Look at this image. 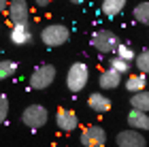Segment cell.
Masks as SVG:
<instances>
[{
  "label": "cell",
  "mask_w": 149,
  "mask_h": 147,
  "mask_svg": "<svg viewBox=\"0 0 149 147\" xmlns=\"http://www.w3.org/2000/svg\"><path fill=\"white\" fill-rule=\"evenodd\" d=\"M68 38H70V32L64 24H49L40 30V41L47 47H62Z\"/></svg>",
  "instance_id": "6da1fadb"
},
{
  "label": "cell",
  "mask_w": 149,
  "mask_h": 147,
  "mask_svg": "<svg viewBox=\"0 0 149 147\" xmlns=\"http://www.w3.org/2000/svg\"><path fill=\"white\" fill-rule=\"evenodd\" d=\"M87 81H90V68L83 62L70 64L68 72H66V85H68V90L77 94V92H81L87 85Z\"/></svg>",
  "instance_id": "7a4b0ae2"
},
{
  "label": "cell",
  "mask_w": 149,
  "mask_h": 147,
  "mask_svg": "<svg viewBox=\"0 0 149 147\" xmlns=\"http://www.w3.org/2000/svg\"><path fill=\"white\" fill-rule=\"evenodd\" d=\"M53 81H56V66H51V64L36 66L30 75V88L32 90H47Z\"/></svg>",
  "instance_id": "3957f363"
},
{
  "label": "cell",
  "mask_w": 149,
  "mask_h": 147,
  "mask_svg": "<svg viewBox=\"0 0 149 147\" xmlns=\"http://www.w3.org/2000/svg\"><path fill=\"white\" fill-rule=\"evenodd\" d=\"M90 43H92V47L96 51H100V53H113L115 47L119 45V38L111 30H96L92 34V41Z\"/></svg>",
  "instance_id": "277c9868"
},
{
  "label": "cell",
  "mask_w": 149,
  "mask_h": 147,
  "mask_svg": "<svg viewBox=\"0 0 149 147\" xmlns=\"http://www.w3.org/2000/svg\"><path fill=\"white\" fill-rule=\"evenodd\" d=\"M47 119H49V113H47V109L43 105H30V107H26L24 113H22V122L32 130L43 128L47 124Z\"/></svg>",
  "instance_id": "5b68a950"
},
{
  "label": "cell",
  "mask_w": 149,
  "mask_h": 147,
  "mask_svg": "<svg viewBox=\"0 0 149 147\" xmlns=\"http://www.w3.org/2000/svg\"><path fill=\"white\" fill-rule=\"evenodd\" d=\"M6 15H9V22L13 26L28 24V17H30L28 0H9V4H6Z\"/></svg>",
  "instance_id": "8992f818"
},
{
  "label": "cell",
  "mask_w": 149,
  "mask_h": 147,
  "mask_svg": "<svg viewBox=\"0 0 149 147\" xmlns=\"http://www.w3.org/2000/svg\"><path fill=\"white\" fill-rule=\"evenodd\" d=\"M107 143V132L102 126H87L81 132V145L83 147H104Z\"/></svg>",
  "instance_id": "52a82bcc"
},
{
  "label": "cell",
  "mask_w": 149,
  "mask_h": 147,
  "mask_svg": "<svg viewBox=\"0 0 149 147\" xmlns=\"http://www.w3.org/2000/svg\"><path fill=\"white\" fill-rule=\"evenodd\" d=\"M117 147H147L145 137L139 130H121L117 134Z\"/></svg>",
  "instance_id": "ba28073f"
},
{
  "label": "cell",
  "mask_w": 149,
  "mask_h": 147,
  "mask_svg": "<svg viewBox=\"0 0 149 147\" xmlns=\"http://www.w3.org/2000/svg\"><path fill=\"white\" fill-rule=\"evenodd\" d=\"M56 124H58L60 130L72 132L79 126V117H77V113L70 111V109H58V113H56Z\"/></svg>",
  "instance_id": "9c48e42d"
},
{
  "label": "cell",
  "mask_w": 149,
  "mask_h": 147,
  "mask_svg": "<svg viewBox=\"0 0 149 147\" xmlns=\"http://www.w3.org/2000/svg\"><path fill=\"white\" fill-rule=\"evenodd\" d=\"M9 38H11V43H13V45H28V43L32 41V28H30V24L13 26Z\"/></svg>",
  "instance_id": "30bf717a"
},
{
  "label": "cell",
  "mask_w": 149,
  "mask_h": 147,
  "mask_svg": "<svg viewBox=\"0 0 149 147\" xmlns=\"http://www.w3.org/2000/svg\"><path fill=\"white\" fill-rule=\"evenodd\" d=\"M87 105H90V109H94L96 113H107V111H111V98L109 96H104V94H100V92H94V94H90V98H87Z\"/></svg>",
  "instance_id": "8fae6325"
},
{
  "label": "cell",
  "mask_w": 149,
  "mask_h": 147,
  "mask_svg": "<svg viewBox=\"0 0 149 147\" xmlns=\"http://www.w3.org/2000/svg\"><path fill=\"white\" fill-rule=\"evenodd\" d=\"M128 126H130V130H147L149 128V117H147V113L143 111H136V109H132L130 113H128Z\"/></svg>",
  "instance_id": "7c38bea8"
},
{
  "label": "cell",
  "mask_w": 149,
  "mask_h": 147,
  "mask_svg": "<svg viewBox=\"0 0 149 147\" xmlns=\"http://www.w3.org/2000/svg\"><path fill=\"white\" fill-rule=\"evenodd\" d=\"M98 83H100L102 90H115V88H119V83H121V75H117V72L111 70V68H107V70L100 72Z\"/></svg>",
  "instance_id": "4fadbf2b"
},
{
  "label": "cell",
  "mask_w": 149,
  "mask_h": 147,
  "mask_svg": "<svg viewBox=\"0 0 149 147\" xmlns=\"http://www.w3.org/2000/svg\"><path fill=\"white\" fill-rule=\"evenodd\" d=\"M128 0H102V15L104 17H117L121 11H124V6H126Z\"/></svg>",
  "instance_id": "5bb4252c"
},
{
  "label": "cell",
  "mask_w": 149,
  "mask_h": 147,
  "mask_svg": "<svg viewBox=\"0 0 149 147\" xmlns=\"http://www.w3.org/2000/svg\"><path fill=\"white\" fill-rule=\"evenodd\" d=\"M126 90L128 92H132V94H136V92H143L145 90V85H147V79L145 75H128L126 79Z\"/></svg>",
  "instance_id": "9a60e30c"
},
{
  "label": "cell",
  "mask_w": 149,
  "mask_h": 147,
  "mask_svg": "<svg viewBox=\"0 0 149 147\" xmlns=\"http://www.w3.org/2000/svg\"><path fill=\"white\" fill-rule=\"evenodd\" d=\"M130 105H132V109L147 113V109H149V94H147L145 90H143V92H136V94H132V96H130Z\"/></svg>",
  "instance_id": "2e32d148"
},
{
  "label": "cell",
  "mask_w": 149,
  "mask_h": 147,
  "mask_svg": "<svg viewBox=\"0 0 149 147\" xmlns=\"http://www.w3.org/2000/svg\"><path fill=\"white\" fill-rule=\"evenodd\" d=\"M115 58H119V60H124V62H128L130 64L132 60H134V56H136V53H134V49L130 47V45L128 43H119L117 47H115Z\"/></svg>",
  "instance_id": "e0dca14e"
},
{
  "label": "cell",
  "mask_w": 149,
  "mask_h": 147,
  "mask_svg": "<svg viewBox=\"0 0 149 147\" xmlns=\"http://www.w3.org/2000/svg\"><path fill=\"white\" fill-rule=\"evenodd\" d=\"M132 15H134V19H136L139 24H147L149 22V4L147 2H139L136 6H134Z\"/></svg>",
  "instance_id": "ac0fdd59"
},
{
  "label": "cell",
  "mask_w": 149,
  "mask_h": 147,
  "mask_svg": "<svg viewBox=\"0 0 149 147\" xmlns=\"http://www.w3.org/2000/svg\"><path fill=\"white\" fill-rule=\"evenodd\" d=\"M15 70H17V64L13 60H0V81H4L11 75H15Z\"/></svg>",
  "instance_id": "d6986e66"
},
{
  "label": "cell",
  "mask_w": 149,
  "mask_h": 147,
  "mask_svg": "<svg viewBox=\"0 0 149 147\" xmlns=\"http://www.w3.org/2000/svg\"><path fill=\"white\" fill-rule=\"evenodd\" d=\"M134 62H136L139 72H141V75H145V72L149 70V53H147V49H141L139 56H134Z\"/></svg>",
  "instance_id": "ffe728a7"
},
{
  "label": "cell",
  "mask_w": 149,
  "mask_h": 147,
  "mask_svg": "<svg viewBox=\"0 0 149 147\" xmlns=\"http://www.w3.org/2000/svg\"><path fill=\"white\" fill-rule=\"evenodd\" d=\"M109 68L115 70L117 75H128V72H130V64L124 62V60H119V58H111L109 60Z\"/></svg>",
  "instance_id": "44dd1931"
},
{
  "label": "cell",
  "mask_w": 149,
  "mask_h": 147,
  "mask_svg": "<svg viewBox=\"0 0 149 147\" xmlns=\"http://www.w3.org/2000/svg\"><path fill=\"white\" fill-rule=\"evenodd\" d=\"M9 117V98L4 94H0V124Z\"/></svg>",
  "instance_id": "7402d4cb"
},
{
  "label": "cell",
  "mask_w": 149,
  "mask_h": 147,
  "mask_svg": "<svg viewBox=\"0 0 149 147\" xmlns=\"http://www.w3.org/2000/svg\"><path fill=\"white\" fill-rule=\"evenodd\" d=\"M34 2H36V6H40V9H45V6L49 4L51 0H34Z\"/></svg>",
  "instance_id": "603a6c76"
},
{
  "label": "cell",
  "mask_w": 149,
  "mask_h": 147,
  "mask_svg": "<svg viewBox=\"0 0 149 147\" xmlns=\"http://www.w3.org/2000/svg\"><path fill=\"white\" fill-rule=\"evenodd\" d=\"M6 4H9V0H0V13L6 11Z\"/></svg>",
  "instance_id": "cb8c5ba5"
},
{
  "label": "cell",
  "mask_w": 149,
  "mask_h": 147,
  "mask_svg": "<svg viewBox=\"0 0 149 147\" xmlns=\"http://www.w3.org/2000/svg\"><path fill=\"white\" fill-rule=\"evenodd\" d=\"M72 4H81V2H85V0H70Z\"/></svg>",
  "instance_id": "d4e9b609"
}]
</instances>
